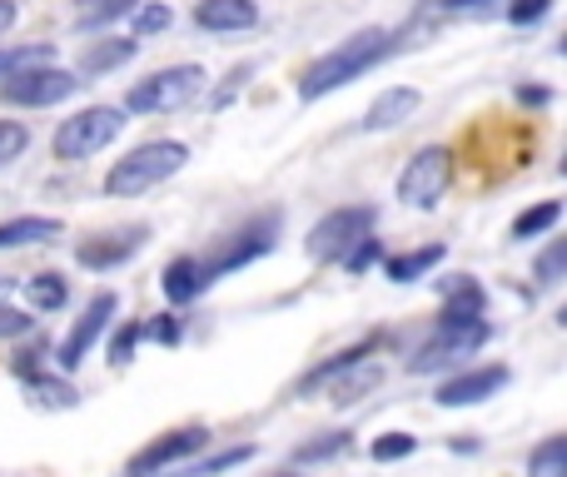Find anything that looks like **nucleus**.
Instances as JSON below:
<instances>
[{"instance_id":"nucleus-11","label":"nucleus","mask_w":567,"mask_h":477,"mask_svg":"<svg viewBox=\"0 0 567 477\" xmlns=\"http://www.w3.org/2000/svg\"><path fill=\"white\" fill-rule=\"evenodd\" d=\"M150 243V225H130V229H105V235L85 239L75 249V259L85 263V269L105 273V269H120V263H130L140 249Z\"/></svg>"},{"instance_id":"nucleus-26","label":"nucleus","mask_w":567,"mask_h":477,"mask_svg":"<svg viewBox=\"0 0 567 477\" xmlns=\"http://www.w3.org/2000/svg\"><path fill=\"white\" fill-rule=\"evenodd\" d=\"M528 477H567V438L553 433L528 453Z\"/></svg>"},{"instance_id":"nucleus-24","label":"nucleus","mask_w":567,"mask_h":477,"mask_svg":"<svg viewBox=\"0 0 567 477\" xmlns=\"http://www.w3.org/2000/svg\"><path fill=\"white\" fill-rule=\"evenodd\" d=\"M349 443H353V433H319V438H309V443H299L293 448V468H313V463H329V458H339V453H349Z\"/></svg>"},{"instance_id":"nucleus-30","label":"nucleus","mask_w":567,"mask_h":477,"mask_svg":"<svg viewBox=\"0 0 567 477\" xmlns=\"http://www.w3.org/2000/svg\"><path fill=\"white\" fill-rule=\"evenodd\" d=\"M175 25V10L169 6H159V0H140L135 10H130V40H145V35H159V30H169Z\"/></svg>"},{"instance_id":"nucleus-38","label":"nucleus","mask_w":567,"mask_h":477,"mask_svg":"<svg viewBox=\"0 0 567 477\" xmlns=\"http://www.w3.org/2000/svg\"><path fill=\"white\" fill-rule=\"evenodd\" d=\"M145 339H155V343H165V349H175V343L185 339V323H179L175 313H159V319L145 323Z\"/></svg>"},{"instance_id":"nucleus-15","label":"nucleus","mask_w":567,"mask_h":477,"mask_svg":"<svg viewBox=\"0 0 567 477\" xmlns=\"http://www.w3.org/2000/svg\"><path fill=\"white\" fill-rule=\"evenodd\" d=\"M259 20L255 0H199L195 6V25L215 30V35H229V30H249Z\"/></svg>"},{"instance_id":"nucleus-43","label":"nucleus","mask_w":567,"mask_h":477,"mask_svg":"<svg viewBox=\"0 0 567 477\" xmlns=\"http://www.w3.org/2000/svg\"><path fill=\"white\" fill-rule=\"evenodd\" d=\"M269 477H299V473H293V468H279V473H269Z\"/></svg>"},{"instance_id":"nucleus-8","label":"nucleus","mask_w":567,"mask_h":477,"mask_svg":"<svg viewBox=\"0 0 567 477\" xmlns=\"http://www.w3.org/2000/svg\"><path fill=\"white\" fill-rule=\"evenodd\" d=\"M449 179H453V155H449V145H423L419 155L403 165V175H399V199L403 205H413V209H433L443 199V189H449Z\"/></svg>"},{"instance_id":"nucleus-42","label":"nucleus","mask_w":567,"mask_h":477,"mask_svg":"<svg viewBox=\"0 0 567 477\" xmlns=\"http://www.w3.org/2000/svg\"><path fill=\"white\" fill-rule=\"evenodd\" d=\"M449 10H478V6H488V0H443Z\"/></svg>"},{"instance_id":"nucleus-35","label":"nucleus","mask_w":567,"mask_h":477,"mask_svg":"<svg viewBox=\"0 0 567 477\" xmlns=\"http://www.w3.org/2000/svg\"><path fill=\"white\" fill-rule=\"evenodd\" d=\"M383 259H389V253H383V243L379 239H373V235H363L359 243H353V249L349 253H343V269H349V273H369L373 269V263H383Z\"/></svg>"},{"instance_id":"nucleus-21","label":"nucleus","mask_w":567,"mask_h":477,"mask_svg":"<svg viewBox=\"0 0 567 477\" xmlns=\"http://www.w3.org/2000/svg\"><path fill=\"white\" fill-rule=\"evenodd\" d=\"M60 219H45V215H20V219H6L0 225V249H30V243H45L60 235Z\"/></svg>"},{"instance_id":"nucleus-33","label":"nucleus","mask_w":567,"mask_h":477,"mask_svg":"<svg viewBox=\"0 0 567 477\" xmlns=\"http://www.w3.org/2000/svg\"><path fill=\"white\" fill-rule=\"evenodd\" d=\"M419 453V438L413 433H383V438H373L369 458L373 463H399V458H413Z\"/></svg>"},{"instance_id":"nucleus-22","label":"nucleus","mask_w":567,"mask_h":477,"mask_svg":"<svg viewBox=\"0 0 567 477\" xmlns=\"http://www.w3.org/2000/svg\"><path fill=\"white\" fill-rule=\"evenodd\" d=\"M363 359H373V339H363V343H353V349H343V353H333L329 363H319V369H309L299 379V393H319L329 379H339L343 369H353V363H363Z\"/></svg>"},{"instance_id":"nucleus-32","label":"nucleus","mask_w":567,"mask_h":477,"mask_svg":"<svg viewBox=\"0 0 567 477\" xmlns=\"http://www.w3.org/2000/svg\"><path fill=\"white\" fill-rule=\"evenodd\" d=\"M25 388L35 393V403H45V408H70V403H75V388H70L65 379H50V373H30Z\"/></svg>"},{"instance_id":"nucleus-28","label":"nucleus","mask_w":567,"mask_h":477,"mask_svg":"<svg viewBox=\"0 0 567 477\" xmlns=\"http://www.w3.org/2000/svg\"><path fill=\"white\" fill-rule=\"evenodd\" d=\"M140 0H75V25L80 30H95V25H110V20L130 15Z\"/></svg>"},{"instance_id":"nucleus-13","label":"nucleus","mask_w":567,"mask_h":477,"mask_svg":"<svg viewBox=\"0 0 567 477\" xmlns=\"http://www.w3.org/2000/svg\"><path fill=\"white\" fill-rule=\"evenodd\" d=\"M269 249H275V219H259L255 229H245V235L225 239V249H219L215 259H199V263H205V279L215 283L219 273H235V269H245V263L265 259Z\"/></svg>"},{"instance_id":"nucleus-6","label":"nucleus","mask_w":567,"mask_h":477,"mask_svg":"<svg viewBox=\"0 0 567 477\" xmlns=\"http://www.w3.org/2000/svg\"><path fill=\"white\" fill-rule=\"evenodd\" d=\"M373 225H379V209H373V205H339V209H329V215L309 229V239H303V243H309V259L339 263L363 235H373Z\"/></svg>"},{"instance_id":"nucleus-37","label":"nucleus","mask_w":567,"mask_h":477,"mask_svg":"<svg viewBox=\"0 0 567 477\" xmlns=\"http://www.w3.org/2000/svg\"><path fill=\"white\" fill-rule=\"evenodd\" d=\"M553 15V0H508V20L513 25H538Z\"/></svg>"},{"instance_id":"nucleus-29","label":"nucleus","mask_w":567,"mask_h":477,"mask_svg":"<svg viewBox=\"0 0 567 477\" xmlns=\"http://www.w3.org/2000/svg\"><path fill=\"white\" fill-rule=\"evenodd\" d=\"M55 60V50L40 40V45H0V80H10V75H20V70H30V65H50Z\"/></svg>"},{"instance_id":"nucleus-36","label":"nucleus","mask_w":567,"mask_h":477,"mask_svg":"<svg viewBox=\"0 0 567 477\" xmlns=\"http://www.w3.org/2000/svg\"><path fill=\"white\" fill-rule=\"evenodd\" d=\"M30 145V129L20 125V120H0V165H10V159H20Z\"/></svg>"},{"instance_id":"nucleus-25","label":"nucleus","mask_w":567,"mask_h":477,"mask_svg":"<svg viewBox=\"0 0 567 477\" xmlns=\"http://www.w3.org/2000/svg\"><path fill=\"white\" fill-rule=\"evenodd\" d=\"M558 219H563V205L558 199H543V205H533V209H523L518 219H513V239H538V235H548V229H558Z\"/></svg>"},{"instance_id":"nucleus-20","label":"nucleus","mask_w":567,"mask_h":477,"mask_svg":"<svg viewBox=\"0 0 567 477\" xmlns=\"http://www.w3.org/2000/svg\"><path fill=\"white\" fill-rule=\"evenodd\" d=\"M379 383H383V369L373 359H363V363H353V369H343L339 379L323 383V393H329L333 403H353V398H363V393H373Z\"/></svg>"},{"instance_id":"nucleus-17","label":"nucleus","mask_w":567,"mask_h":477,"mask_svg":"<svg viewBox=\"0 0 567 477\" xmlns=\"http://www.w3.org/2000/svg\"><path fill=\"white\" fill-rule=\"evenodd\" d=\"M443 293V323H463V319H483V309H488V299H483V289L468 279V273H453V279L439 283Z\"/></svg>"},{"instance_id":"nucleus-12","label":"nucleus","mask_w":567,"mask_h":477,"mask_svg":"<svg viewBox=\"0 0 567 477\" xmlns=\"http://www.w3.org/2000/svg\"><path fill=\"white\" fill-rule=\"evenodd\" d=\"M498 388H508V369H503V363H488V369L449 373L433 398H439L443 408H473V403H488Z\"/></svg>"},{"instance_id":"nucleus-41","label":"nucleus","mask_w":567,"mask_h":477,"mask_svg":"<svg viewBox=\"0 0 567 477\" xmlns=\"http://www.w3.org/2000/svg\"><path fill=\"white\" fill-rule=\"evenodd\" d=\"M16 20H20V6L16 0H0V40H6V30L16 25Z\"/></svg>"},{"instance_id":"nucleus-18","label":"nucleus","mask_w":567,"mask_h":477,"mask_svg":"<svg viewBox=\"0 0 567 477\" xmlns=\"http://www.w3.org/2000/svg\"><path fill=\"white\" fill-rule=\"evenodd\" d=\"M413 110H419V90L393 85V90H383V95L369 105V115H363V129H393V125H403Z\"/></svg>"},{"instance_id":"nucleus-19","label":"nucleus","mask_w":567,"mask_h":477,"mask_svg":"<svg viewBox=\"0 0 567 477\" xmlns=\"http://www.w3.org/2000/svg\"><path fill=\"white\" fill-rule=\"evenodd\" d=\"M443 243H423V249H409V253H393V259H383V273H389L393 283H419L423 273H433L443 263Z\"/></svg>"},{"instance_id":"nucleus-2","label":"nucleus","mask_w":567,"mask_h":477,"mask_svg":"<svg viewBox=\"0 0 567 477\" xmlns=\"http://www.w3.org/2000/svg\"><path fill=\"white\" fill-rule=\"evenodd\" d=\"M189 159V149L179 139H150V145H135L125 159H115L105 175V195L110 199H135L145 189L165 185L169 175H179Z\"/></svg>"},{"instance_id":"nucleus-10","label":"nucleus","mask_w":567,"mask_h":477,"mask_svg":"<svg viewBox=\"0 0 567 477\" xmlns=\"http://www.w3.org/2000/svg\"><path fill=\"white\" fill-rule=\"evenodd\" d=\"M209 438H215V433H209L205 423H189V428L165 433V438H155L145 453H135V463H130V473H125V477H159V473L179 468L185 458L205 453V448H209Z\"/></svg>"},{"instance_id":"nucleus-23","label":"nucleus","mask_w":567,"mask_h":477,"mask_svg":"<svg viewBox=\"0 0 567 477\" xmlns=\"http://www.w3.org/2000/svg\"><path fill=\"white\" fill-rule=\"evenodd\" d=\"M249 458H255V448H249V443H239V448H225V453H215V458L179 463V468H169V473H159V477H215V473L239 468V463H249Z\"/></svg>"},{"instance_id":"nucleus-1","label":"nucleus","mask_w":567,"mask_h":477,"mask_svg":"<svg viewBox=\"0 0 567 477\" xmlns=\"http://www.w3.org/2000/svg\"><path fill=\"white\" fill-rule=\"evenodd\" d=\"M393 45H399V40L383 25H369V30H359V35L339 40L329 55H319L299 75V100L313 105V100H323L329 90H343V85H353V80H363L373 65H383V60L393 55Z\"/></svg>"},{"instance_id":"nucleus-3","label":"nucleus","mask_w":567,"mask_h":477,"mask_svg":"<svg viewBox=\"0 0 567 477\" xmlns=\"http://www.w3.org/2000/svg\"><path fill=\"white\" fill-rule=\"evenodd\" d=\"M205 85V70L199 65H169L155 75L135 80L125 90V115H169V110H185L189 100Z\"/></svg>"},{"instance_id":"nucleus-4","label":"nucleus","mask_w":567,"mask_h":477,"mask_svg":"<svg viewBox=\"0 0 567 477\" xmlns=\"http://www.w3.org/2000/svg\"><path fill=\"white\" fill-rule=\"evenodd\" d=\"M120 129H125V110H120V105H90V110H80V115L60 120V129H55V159H65V165H80V159L100 155L105 145H115Z\"/></svg>"},{"instance_id":"nucleus-14","label":"nucleus","mask_w":567,"mask_h":477,"mask_svg":"<svg viewBox=\"0 0 567 477\" xmlns=\"http://www.w3.org/2000/svg\"><path fill=\"white\" fill-rule=\"evenodd\" d=\"M159 289H165V299L175 303V309H185V303H195L199 293L209 289V279H205V263H199L195 253H179L175 263H165V273H159Z\"/></svg>"},{"instance_id":"nucleus-31","label":"nucleus","mask_w":567,"mask_h":477,"mask_svg":"<svg viewBox=\"0 0 567 477\" xmlns=\"http://www.w3.org/2000/svg\"><path fill=\"white\" fill-rule=\"evenodd\" d=\"M140 343H145V319H125L115 333H110V349H105L110 363H115V369H125V363L135 359Z\"/></svg>"},{"instance_id":"nucleus-7","label":"nucleus","mask_w":567,"mask_h":477,"mask_svg":"<svg viewBox=\"0 0 567 477\" xmlns=\"http://www.w3.org/2000/svg\"><path fill=\"white\" fill-rule=\"evenodd\" d=\"M75 90H80L75 70H60L55 60H50V65H30V70H20V75H10L6 85H0V95H6V105H20V110H50V105H60V100H70Z\"/></svg>"},{"instance_id":"nucleus-40","label":"nucleus","mask_w":567,"mask_h":477,"mask_svg":"<svg viewBox=\"0 0 567 477\" xmlns=\"http://www.w3.org/2000/svg\"><path fill=\"white\" fill-rule=\"evenodd\" d=\"M548 90H543V85H518V105H533V110H543V105H548Z\"/></svg>"},{"instance_id":"nucleus-16","label":"nucleus","mask_w":567,"mask_h":477,"mask_svg":"<svg viewBox=\"0 0 567 477\" xmlns=\"http://www.w3.org/2000/svg\"><path fill=\"white\" fill-rule=\"evenodd\" d=\"M140 55V40L130 35H105V40H90L85 50H80V75H110V70L130 65V60Z\"/></svg>"},{"instance_id":"nucleus-39","label":"nucleus","mask_w":567,"mask_h":477,"mask_svg":"<svg viewBox=\"0 0 567 477\" xmlns=\"http://www.w3.org/2000/svg\"><path fill=\"white\" fill-rule=\"evenodd\" d=\"M20 333H30V313L0 309V339H20Z\"/></svg>"},{"instance_id":"nucleus-5","label":"nucleus","mask_w":567,"mask_h":477,"mask_svg":"<svg viewBox=\"0 0 567 477\" xmlns=\"http://www.w3.org/2000/svg\"><path fill=\"white\" fill-rule=\"evenodd\" d=\"M483 343H488V319H463V323L439 319V329L413 349L409 373H419V379H429V373H449L453 363L468 359V353H478Z\"/></svg>"},{"instance_id":"nucleus-27","label":"nucleus","mask_w":567,"mask_h":477,"mask_svg":"<svg viewBox=\"0 0 567 477\" xmlns=\"http://www.w3.org/2000/svg\"><path fill=\"white\" fill-rule=\"evenodd\" d=\"M25 293H30V303H35L40 313H55V309H65L70 283H65V273H35V279L25 283Z\"/></svg>"},{"instance_id":"nucleus-9","label":"nucleus","mask_w":567,"mask_h":477,"mask_svg":"<svg viewBox=\"0 0 567 477\" xmlns=\"http://www.w3.org/2000/svg\"><path fill=\"white\" fill-rule=\"evenodd\" d=\"M115 313H120V299L110 289H100L95 299L85 303V313L75 319V329L60 339V349H55V363H60V373H75L80 363L90 359V349H95L100 339L110 333V323H115Z\"/></svg>"},{"instance_id":"nucleus-34","label":"nucleus","mask_w":567,"mask_h":477,"mask_svg":"<svg viewBox=\"0 0 567 477\" xmlns=\"http://www.w3.org/2000/svg\"><path fill=\"white\" fill-rule=\"evenodd\" d=\"M533 273H538V283H543V289H553V283H563V279H567V239H553L548 249L538 253V269H533Z\"/></svg>"}]
</instances>
